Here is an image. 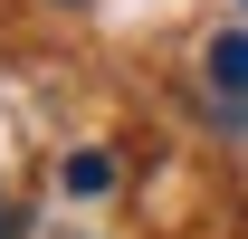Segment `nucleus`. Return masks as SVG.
Segmentation results:
<instances>
[{"label": "nucleus", "mask_w": 248, "mask_h": 239, "mask_svg": "<svg viewBox=\"0 0 248 239\" xmlns=\"http://www.w3.org/2000/svg\"><path fill=\"white\" fill-rule=\"evenodd\" d=\"M201 77H210V96H248V29L210 38V58H201Z\"/></svg>", "instance_id": "nucleus-1"}, {"label": "nucleus", "mask_w": 248, "mask_h": 239, "mask_svg": "<svg viewBox=\"0 0 248 239\" xmlns=\"http://www.w3.org/2000/svg\"><path fill=\"white\" fill-rule=\"evenodd\" d=\"M105 182H115L105 153H77V163H67V191H105Z\"/></svg>", "instance_id": "nucleus-2"}]
</instances>
